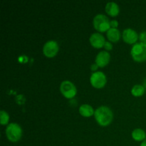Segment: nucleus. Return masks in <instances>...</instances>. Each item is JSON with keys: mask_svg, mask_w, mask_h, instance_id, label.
<instances>
[{"mask_svg": "<svg viewBox=\"0 0 146 146\" xmlns=\"http://www.w3.org/2000/svg\"><path fill=\"white\" fill-rule=\"evenodd\" d=\"M6 135L7 138L11 142H17L22 136V129L19 124L11 123L7 125L6 128Z\"/></svg>", "mask_w": 146, "mask_h": 146, "instance_id": "nucleus-2", "label": "nucleus"}, {"mask_svg": "<svg viewBox=\"0 0 146 146\" xmlns=\"http://www.w3.org/2000/svg\"><path fill=\"white\" fill-rule=\"evenodd\" d=\"M90 82L94 88H104L107 82L106 76L101 71H96L91 74V78H90Z\"/></svg>", "mask_w": 146, "mask_h": 146, "instance_id": "nucleus-6", "label": "nucleus"}, {"mask_svg": "<svg viewBox=\"0 0 146 146\" xmlns=\"http://www.w3.org/2000/svg\"><path fill=\"white\" fill-rule=\"evenodd\" d=\"M139 39L141 44H144L146 46V31H143L139 34Z\"/></svg>", "mask_w": 146, "mask_h": 146, "instance_id": "nucleus-17", "label": "nucleus"}, {"mask_svg": "<svg viewBox=\"0 0 146 146\" xmlns=\"http://www.w3.org/2000/svg\"><path fill=\"white\" fill-rule=\"evenodd\" d=\"M98 66L96 64H92V65H91V69L92 70V71H96L97 69H98Z\"/></svg>", "mask_w": 146, "mask_h": 146, "instance_id": "nucleus-20", "label": "nucleus"}, {"mask_svg": "<svg viewBox=\"0 0 146 146\" xmlns=\"http://www.w3.org/2000/svg\"><path fill=\"white\" fill-rule=\"evenodd\" d=\"M110 59H111V55L108 51H100L96 57L95 63L98 66V67L102 68L108 65V63L110 62Z\"/></svg>", "mask_w": 146, "mask_h": 146, "instance_id": "nucleus-9", "label": "nucleus"}, {"mask_svg": "<svg viewBox=\"0 0 146 146\" xmlns=\"http://www.w3.org/2000/svg\"><path fill=\"white\" fill-rule=\"evenodd\" d=\"M94 27L97 31L105 32L111 29V21L104 14H97L94 19Z\"/></svg>", "mask_w": 146, "mask_h": 146, "instance_id": "nucleus-3", "label": "nucleus"}, {"mask_svg": "<svg viewBox=\"0 0 146 146\" xmlns=\"http://www.w3.org/2000/svg\"><path fill=\"white\" fill-rule=\"evenodd\" d=\"M9 120V115L5 111L1 110L0 111V123L2 125H7Z\"/></svg>", "mask_w": 146, "mask_h": 146, "instance_id": "nucleus-16", "label": "nucleus"}, {"mask_svg": "<svg viewBox=\"0 0 146 146\" xmlns=\"http://www.w3.org/2000/svg\"><path fill=\"white\" fill-rule=\"evenodd\" d=\"M58 51V44L56 41L50 40L46 42L43 47V53L48 58H53Z\"/></svg>", "mask_w": 146, "mask_h": 146, "instance_id": "nucleus-7", "label": "nucleus"}, {"mask_svg": "<svg viewBox=\"0 0 146 146\" xmlns=\"http://www.w3.org/2000/svg\"><path fill=\"white\" fill-rule=\"evenodd\" d=\"M144 88H145V89L146 90V79L145 80V81H144V85H143Z\"/></svg>", "mask_w": 146, "mask_h": 146, "instance_id": "nucleus-22", "label": "nucleus"}, {"mask_svg": "<svg viewBox=\"0 0 146 146\" xmlns=\"http://www.w3.org/2000/svg\"><path fill=\"white\" fill-rule=\"evenodd\" d=\"M131 135L135 141H142L143 142L146 138L145 132L141 128H136V129L133 130Z\"/></svg>", "mask_w": 146, "mask_h": 146, "instance_id": "nucleus-14", "label": "nucleus"}, {"mask_svg": "<svg viewBox=\"0 0 146 146\" xmlns=\"http://www.w3.org/2000/svg\"><path fill=\"white\" fill-rule=\"evenodd\" d=\"M89 41L91 46L96 48H102L103 46H104L106 42L104 36L99 33H94L93 34H91Z\"/></svg>", "mask_w": 146, "mask_h": 146, "instance_id": "nucleus-10", "label": "nucleus"}, {"mask_svg": "<svg viewBox=\"0 0 146 146\" xmlns=\"http://www.w3.org/2000/svg\"><path fill=\"white\" fill-rule=\"evenodd\" d=\"M119 7L118 4L115 2H108L106 6V11L108 15L111 17H116L119 14Z\"/></svg>", "mask_w": 146, "mask_h": 146, "instance_id": "nucleus-11", "label": "nucleus"}, {"mask_svg": "<svg viewBox=\"0 0 146 146\" xmlns=\"http://www.w3.org/2000/svg\"><path fill=\"white\" fill-rule=\"evenodd\" d=\"M131 54L134 61L143 62L146 61V46L141 42L136 43L133 46Z\"/></svg>", "mask_w": 146, "mask_h": 146, "instance_id": "nucleus-4", "label": "nucleus"}, {"mask_svg": "<svg viewBox=\"0 0 146 146\" xmlns=\"http://www.w3.org/2000/svg\"><path fill=\"white\" fill-rule=\"evenodd\" d=\"M104 47L107 50V51H111V50L113 49V45L111 44V42H109V41H106Z\"/></svg>", "mask_w": 146, "mask_h": 146, "instance_id": "nucleus-18", "label": "nucleus"}, {"mask_svg": "<svg viewBox=\"0 0 146 146\" xmlns=\"http://www.w3.org/2000/svg\"><path fill=\"white\" fill-rule=\"evenodd\" d=\"M118 26V22L116 20H112L111 21V28H115L116 29Z\"/></svg>", "mask_w": 146, "mask_h": 146, "instance_id": "nucleus-19", "label": "nucleus"}, {"mask_svg": "<svg viewBox=\"0 0 146 146\" xmlns=\"http://www.w3.org/2000/svg\"><path fill=\"white\" fill-rule=\"evenodd\" d=\"M60 91L65 98L71 99L73 98L77 93L75 85L69 81H64L60 86Z\"/></svg>", "mask_w": 146, "mask_h": 146, "instance_id": "nucleus-5", "label": "nucleus"}, {"mask_svg": "<svg viewBox=\"0 0 146 146\" xmlns=\"http://www.w3.org/2000/svg\"><path fill=\"white\" fill-rule=\"evenodd\" d=\"M94 116L96 121L100 125L105 127L111 123L113 118V114L108 107L103 106L96 110Z\"/></svg>", "mask_w": 146, "mask_h": 146, "instance_id": "nucleus-1", "label": "nucleus"}, {"mask_svg": "<svg viewBox=\"0 0 146 146\" xmlns=\"http://www.w3.org/2000/svg\"><path fill=\"white\" fill-rule=\"evenodd\" d=\"M145 92V89L143 85L137 84L133 86V87L131 89V94L133 96L135 97H140L143 95Z\"/></svg>", "mask_w": 146, "mask_h": 146, "instance_id": "nucleus-15", "label": "nucleus"}, {"mask_svg": "<svg viewBox=\"0 0 146 146\" xmlns=\"http://www.w3.org/2000/svg\"><path fill=\"white\" fill-rule=\"evenodd\" d=\"M79 113L82 116L90 117L94 115L95 111H94V108H92L91 106L88 105V104H84L80 106Z\"/></svg>", "mask_w": 146, "mask_h": 146, "instance_id": "nucleus-13", "label": "nucleus"}, {"mask_svg": "<svg viewBox=\"0 0 146 146\" xmlns=\"http://www.w3.org/2000/svg\"><path fill=\"white\" fill-rule=\"evenodd\" d=\"M107 37L112 42H117L121 38V33L118 29L111 28L107 31Z\"/></svg>", "mask_w": 146, "mask_h": 146, "instance_id": "nucleus-12", "label": "nucleus"}, {"mask_svg": "<svg viewBox=\"0 0 146 146\" xmlns=\"http://www.w3.org/2000/svg\"><path fill=\"white\" fill-rule=\"evenodd\" d=\"M141 146H146V138L145 140H144L143 141L142 143H141Z\"/></svg>", "mask_w": 146, "mask_h": 146, "instance_id": "nucleus-21", "label": "nucleus"}, {"mask_svg": "<svg viewBox=\"0 0 146 146\" xmlns=\"http://www.w3.org/2000/svg\"><path fill=\"white\" fill-rule=\"evenodd\" d=\"M123 39L127 44H136V41L138 38V35L135 30L132 29L128 28L123 31Z\"/></svg>", "mask_w": 146, "mask_h": 146, "instance_id": "nucleus-8", "label": "nucleus"}]
</instances>
